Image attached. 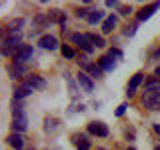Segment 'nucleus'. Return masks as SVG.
I'll return each instance as SVG.
<instances>
[{
    "label": "nucleus",
    "instance_id": "obj_34",
    "mask_svg": "<svg viewBox=\"0 0 160 150\" xmlns=\"http://www.w3.org/2000/svg\"><path fill=\"white\" fill-rule=\"evenodd\" d=\"M126 150H134V148H126Z\"/></svg>",
    "mask_w": 160,
    "mask_h": 150
},
{
    "label": "nucleus",
    "instance_id": "obj_24",
    "mask_svg": "<svg viewBox=\"0 0 160 150\" xmlns=\"http://www.w3.org/2000/svg\"><path fill=\"white\" fill-rule=\"evenodd\" d=\"M136 30H138V22H132V24H128V26L124 28V36L132 38L134 34H136Z\"/></svg>",
    "mask_w": 160,
    "mask_h": 150
},
{
    "label": "nucleus",
    "instance_id": "obj_14",
    "mask_svg": "<svg viewBox=\"0 0 160 150\" xmlns=\"http://www.w3.org/2000/svg\"><path fill=\"white\" fill-rule=\"evenodd\" d=\"M106 20V14H104V10H100V8H92L90 10V14H88V18H86V22L88 24H98V22H104Z\"/></svg>",
    "mask_w": 160,
    "mask_h": 150
},
{
    "label": "nucleus",
    "instance_id": "obj_5",
    "mask_svg": "<svg viewBox=\"0 0 160 150\" xmlns=\"http://www.w3.org/2000/svg\"><path fill=\"white\" fill-rule=\"evenodd\" d=\"M86 130H88L90 136H96V138H106L108 136V126L102 120H92V122H88Z\"/></svg>",
    "mask_w": 160,
    "mask_h": 150
},
{
    "label": "nucleus",
    "instance_id": "obj_2",
    "mask_svg": "<svg viewBox=\"0 0 160 150\" xmlns=\"http://www.w3.org/2000/svg\"><path fill=\"white\" fill-rule=\"evenodd\" d=\"M140 102H142L144 108L152 110V112L160 110V86L158 88H150V90L144 88V94H142V98H140Z\"/></svg>",
    "mask_w": 160,
    "mask_h": 150
},
{
    "label": "nucleus",
    "instance_id": "obj_25",
    "mask_svg": "<svg viewBox=\"0 0 160 150\" xmlns=\"http://www.w3.org/2000/svg\"><path fill=\"white\" fill-rule=\"evenodd\" d=\"M108 54H110V56H112L114 60H116V62H120V60L124 58V54H122V50H120V48H110V50H108Z\"/></svg>",
    "mask_w": 160,
    "mask_h": 150
},
{
    "label": "nucleus",
    "instance_id": "obj_33",
    "mask_svg": "<svg viewBox=\"0 0 160 150\" xmlns=\"http://www.w3.org/2000/svg\"><path fill=\"white\" fill-rule=\"evenodd\" d=\"M98 150H106V148H98Z\"/></svg>",
    "mask_w": 160,
    "mask_h": 150
},
{
    "label": "nucleus",
    "instance_id": "obj_26",
    "mask_svg": "<svg viewBox=\"0 0 160 150\" xmlns=\"http://www.w3.org/2000/svg\"><path fill=\"white\" fill-rule=\"evenodd\" d=\"M88 14H90V10H88V8H76L74 16H76V18H88Z\"/></svg>",
    "mask_w": 160,
    "mask_h": 150
},
{
    "label": "nucleus",
    "instance_id": "obj_12",
    "mask_svg": "<svg viewBox=\"0 0 160 150\" xmlns=\"http://www.w3.org/2000/svg\"><path fill=\"white\" fill-rule=\"evenodd\" d=\"M38 46L48 50V52H52V50L58 48V40H56V36H52V34H44V36L38 38Z\"/></svg>",
    "mask_w": 160,
    "mask_h": 150
},
{
    "label": "nucleus",
    "instance_id": "obj_1",
    "mask_svg": "<svg viewBox=\"0 0 160 150\" xmlns=\"http://www.w3.org/2000/svg\"><path fill=\"white\" fill-rule=\"evenodd\" d=\"M28 130V116L24 112V106L20 104V100L12 102V132L22 134Z\"/></svg>",
    "mask_w": 160,
    "mask_h": 150
},
{
    "label": "nucleus",
    "instance_id": "obj_6",
    "mask_svg": "<svg viewBox=\"0 0 160 150\" xmlns=\"http://www.w3.org/2000/svg\"><path fill=\"white\" fill-rule=\"evenodd\" d=\"M32 56H34V48L30 46V44H22V46L16 50V54H14L12 62L24 64V62H28V60H32Z\"/></svg>",
    "mask_w": 160,
    "mask_h": 150
},
{
    "label": "nucleus",
    "instance_id": "obj_11",
    "mask_svg": "<svg viewBox=\"0 0 160 150\" xmlns=\"http://www.w3.org/2000/svg\"><path fill=\"white\" fill-rule=\"evenodd\" d=\"M96 64L100 66V70H102L104 74H106V72H114V70H116V60L110 56V54H104V56H100V58L96 60Z\"/></svg>",
    "mask_w": 160,
    "mask_h": 150
},
{
    "label": "nucleus",
    "instance_id": "obj_10",
    "mask_svg": "<svg viewBox=\"0 0 160 150\" xmlns=\"http://www.w3.org/2000/svg\"><path fill=\"white\" fill-rule=\"evenodd\" d=\"M8 74H10V78H28V68H26V64L10 62L8 64Z\"/></svg>",
    "mask_w": 160,
    "mask_h": 150
},
{
    "label": "nucleus",
    "instance_id": "obj_32",
    "mask_svg": "<svg viewBox=\"0 0 160 150\" xmlns=\"http://www.w3.org/2000/svg\"><path fill=\"white\" fill-rule=\"evenodd\" d=\"M154 150H160V146H154Z\"/></svg>",
    "mask_w": 160,
    "mask_h": 150
},
{
    "label": "nucleus",
    "instance_id": "obj_4",
    "mask_svg": "<svg viewBox=\"0 0 160 150\" xmlns=\"http://www.w3.org/2000/svg\"><path fill=\"white\" fill-rule=\"evenodd\" d=\"M78 64H80V68H82V72H86L88 76H92V78H96V80L104 78V72L100 70V66H98V64H94V62H90L86 56L80 58V60H78Z\"/></svg>",
    "mask_w": 160,
    "mask_h": 150
},
{
    "label": "nucleus",
    "instance_id": "obj_23",
    "mask_svg": "<svg viewBox=\"0 0 160 150\" xmlns=\"http://www.w3.org/2000/svg\"><path fill=\"white\" fill-rule=\"evenodd\" d=\"M60 52H62L64 58H76V50L70 46V44H62V46H60Z\"/></svg>",
    "mask_w": 160,
    "mask_h": 150
},
{
    "label": "nucleus",
    "instance_id": "obj_29",
    "mask_svg": "<svg viewBox=\"0 0 160 150\" xmlns=\"http://www.w3.org/2000/svg\"><path fill=\"white\" fill-rule=\"evenodd\" d=\"M104 4H106L108 8H120V6H122V4H120L118 0H106V2H104Z\"/></svg>",
    "mask_w": 160,
    "mask_h": 150
},
{
    "label": "nucleus",
    "instance_id": "obj_8",
    "mask_svg": "<svg viewBox=\"0 0 160 150\" xmlns=\"http://www.w3.org/2000/svg\"><path fill=\"white\" fill-rule=\"evenodd\" d=\"M76 80H78V86L82 88L86 94H92V92H94V78H92V76H88L86 72H82V70H80L78 76H76Z\"/></svg>",
    "mask_w": 160,
    "mask_h": 150
},
{
    "label": "nucleus",
    "instance_id": "obj_30",
    "mask_svg": "<svg viewBox=\"0 0 160 150\" xmlns=\"http://www.w3.org/2000/svg\"><path fill=\"white\" fill-rule=\"evenodd\" d=\"M152 130H154V132H156L158 136H160V124H152Z\"/></svg>",
    "mask_w": 160,
    "mask_h": 150
},
{
    "label": "nucleus",
    "instance_id": "obj_16",
    "mask_svg": "<svg viewBox=\"0 0 160 150\" xmlns=\"http://www.w3.org/2000/svg\"><path fill=\"white\" fill-rule=\"evenodd\" d=\"M116 24H118V16L116 14H108L106 20L102 22V34H110L114 28H116Z\"/></svg>",
    "mask_w": 160,
    "mask_h": 150
},
{
    "label": "nucleus",
    "instance_id": "obj_3",
    "mask_svg": "<svg viewBox=\"0 0 160 150\" xmlns=\"http://www.w3.org/2000/svg\"><path fill=\"white\" fill-rule=\"evenodd\" d=\"M70 44H74L78 50H82V52H86V54H92L94 52V46H92V42H90L88 34L72 32V34H70Z\"/></svg>",
    "mask_w": 160,
    "mask_h": 150
},
{
    "label": "nucleus",
    "instance_id": "obj_21",
    "mask_svg": "<svg viewBox=\"0 0 160 150\" xmlns=\"http://www.w3.org/2000/svg\"><path fill=\"white\" fill-rule=\"evenodd\" d=\"M44 130L48 134H54L56 130H60V120L58 118H46L44 120Z\"/></svg>",
    "mask_w": 160,
    "mask_h": 150
},
{
    "label": "nucleus",
    "instance_id": "obj_31",
    "mask_svg": "<svg viewBox=\"0 0 160 150\" xmlns=\"http://www.w3.org/2000/svg\"><path fill=\"white\" fill-rule=\"evenodd\" d=\"M154 76H156V78L160 80V64H158V66H156V70H154Z\"/></svg>",
    "mask_w": 160,
    "mask_h": 150
},
{
    "label": "nucleus",
    "instance_id": "obj_17",
    "mask_svg": "<svg viewBox=\"0 0 160 150\" xmlns=\"http://www.w3.org/2000/svg\"><path fill=\"white\" fill-rule=\"evenodd\" d=\"M26 82L32 86L34 90H42L44 86H46V80H44L40 74H28V78H26Z\"/></svg>",
    "mask_w": 160,
    "mask_h": 150
},
{
    "label": "nucleus",
    "instance_id": "obj_19",
    "mask_svg": "<svg viewBox=\"0 0 160 150\" xmlns=\"http://www.w3.org/2000/svg\"><path fill=\"white\" fill-rule=\"evenodd\" d=\"M6 142H8L12 148H16V150H22V148H24V138H22V134L12 132V134L6 138Z\"/></svg>",
    "mask_w": 160,
    "mask_h": 150
},
{
    "label": "nucleus",
    "instance_id": "obj_28",
    "mask_svg": "<svg viewBox=\"0 0 160 150\" xmlns=\"http://www.w3.org/2000/svg\"><path fill=\"white\" fill-rule=\"evenodd\" d=\"M126 108H128V104H126V102H124V104H120V106L116 108V112H114V114H116L118 118H120V116H124V112H126Z\"/></svg>",
    "mask_w": 160,
    "mask_h": 150
},
{
    "label": "nucleus",
    "instance_id": "obj_7",
    "mask_svg": "<svg viewBox=\"0 0 160 150\" xmlns=\"http://www.w3.org/2000/svg\"><path fill=\"white\" fill-rule=\"evenodd\" d=\"M144 82H146L144 74H142V72H136L132 78H130V82H128V86H126V96L132 98L134 94H136V90L140 88V84H144Z\"/></svg>",
    "mask_w": 160,
    "mask_h": 150
},
{
    "label": "nucleus",
    "instance_id": "obj_18",
    "mask_svg": "<svg viewBox=\"0 0 160 150\" xmlns=\"http://www.w3.org/2000/svg\"><path fill=\"white\" fill-rule=\"evenodd\" d=\"M64 76H66V82H68V92H70V98H72V100H76V98H78V92H80V90H78V80H74V78L70 76L68 72L64 74Z\"/></svg>",
    "mask_w": 160,
    "mask_h": 150
},
{
    "label": "nucleus",
    "instance_id": "obj_15",
    "mask_svg": "<svg viewBox=\"0 0 160 150\" xmlns=\"http://www.w3.org/2000/svg\"><path fill=\"white\" fill-rule=\"evenodd\" d=\"M48 18H50V24H52V22L60 24V26H62V32H64V26H66V14H64L62 10H50Z\"/></svg>",
    "mask_w": 160,
    "mask_h": 150
},
{
    "label": "nucleus",
    "instance_id": "obj_20",
    "mask_svg": "<svg viewBox=\"0 0 160 150\" xmlns=\"http://www.w3.org/2000/svg\"><path fill=\"white\" fill-rule=\"evenodd\" d=\"M74 142H76V148L78 150H90L88 134H76V136H74Z\"/></svg>",
    "mask_w": 160,
    "mask_h": 150
},
{
    "label": "nucleus",
    "instance_id": "obj_13",
    "mask_svg": "<svg viewBox=\"0 0 160 150\" xmlns=\"http://www.w3.org/2000/svg\"><path fill=\"white\" fill-rule=\"evenodd\" d=\"M34 92V88L30 86V84L24 80V82H20L16 88H14V100H24L26 96H30V94Z\"/></svg>",
    "mask_w": 160,
    "mask_h": 150
},
{
    "label": "nucleus",
    "instance_id": "obj_22",
    "mask_svg": "<svg viewBox=\"0 0 160 150\" xmlns=\"http://www.w3.org/2000/svg\"><path fill=\"white\" fill-rule=\"evenodd\" d=\"M88 38H90V42H92V46H94V48H104V46H106V40L100 36V34H92V32H88Z\"/></svg>",
    "mask_w": 160,
    "mask_h": 150
},
{
    "label": "nucleus",
    "instance_id": "obj_9",
    "mask_svg": "<svg viewBox=\"0 0 160 150\" xmlns=\"http://www.w3.org/2000/svg\"><path fill=\"white\" fill-rule=\"evenodd\" d=\"M156 10H160V2H152V4H148V6H142L136 12V22H144V20H148Z\"/></svg>",
    "mask_w": 160,
    "mask_h": 150
},
{
    "label": "nucleus",
    "instance_id": "obj_27",
    "mask_svg": "<svg viewBox=\"0 0 160 150\" xmlns=\"http://www.w3.org/2000/svg\"><path fill=\"white\" fill-rule=\"evenodd\" d=\"M118 14H120V16H128V14H132V6H130V4H128V6H120Z\"/></svg>",
    "mask_w": 160,
    "mask_h": 150
}]
</instances>
